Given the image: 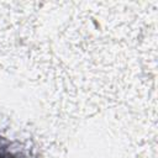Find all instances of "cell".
Wrapping results in <instances>:
<instances>
[{
  "label": "cell",
  "instance_id": "1",
  "mask_svg": "<svg viewBox=\"0 0 158 158\" xmlns=\"http://www.w3.org/2000/svg\"><path fill=\"white\" fill-rule=\"evenodd\" d=\"M0 158H15V156L10 152V149L4 146L1 142H0Z\"/></svg>",
  "mask_w": 158,
  "mask_h": 158
}]
</instances>
